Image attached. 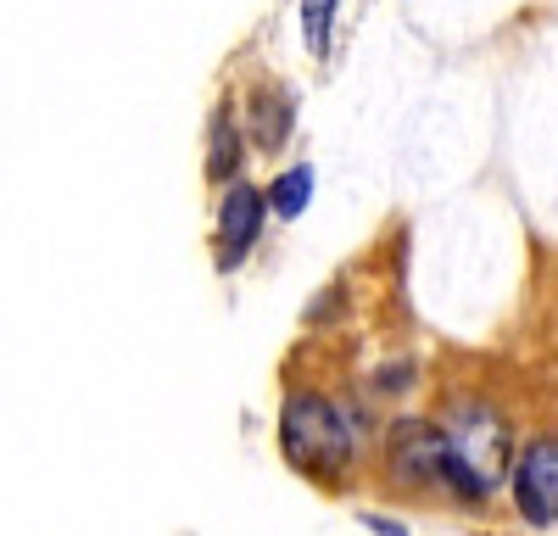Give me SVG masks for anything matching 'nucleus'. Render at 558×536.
<instances>
[{
  "label": "nucleus",
  "instance_id": "0eeeda50",
  "mask_svg": "<svg viewBox=\"0 0 558 536\" xmlns=\"http://www.w3.org/2000/svg\"><path fill=\"white\" fill-rule=\"evenodd\" d=\"M241 134H235V112L218 107L213 118V146H207V179H229L235 185V168H241Z\"/></svg>",
  "mask_w": 558,
  "mask_h": 536
},
{
  "label": "nucleus",
  "instance_id": "20e7f679",
  "mask_svg": "<svg viewBox=\"0 0 558 536\" xmlns=\"http://www.w3.org/2000/svg\"><path fill=\"white\" fill-rule=\"evenodd\" d=\"M514 498L531 525H558V441L525 447V459L514 470Z\"/></svg>",
  "mask_w": 558,
  "mask_h": 536
},
{
  "label": "nucleus",
  "instance_id": "1a4fd4ad",
  "mask_svg": "<svg viewBox=\"0 0 558 536\" xmlns=\"http://www.w3.org/2000/svg\"><path fill=\"white\" fill-rule=\"evenodd\" d=\"M330 17H336L330 0H313V7H302V28H307L313 51H324V45H330Z\"/></svg>",
  "mask_w": 558,
  "mask_h": 536
},
{
  "label": "nucleus",
  "instance_id": "423d86ee",
  "mask_svg": "<svg viewBox=\"0 0 558 536\" xmlns=\"http://www.w3.org/2000/svg\"><path fill=\"white\" fill-rule=\"evenodd\" d=\"M291 118H296V101L286 89H274V96H257L252 101V141L257 151H279L291 141Z\"/></svg>",
  "mask_w": 558,
  "mask_h": 536
},
{
  "label": "nucleus",
  "instance_id": "6e6552de",
  "mask_svg": "<svg viewBox=\"0 0 558 536\" xmlns=\"http://www.w3.org/2000/svg\"><path fill=\"white\" fill-rule=\"evenodd\" d=\"M313 202V168H286L274 179V191H268V207L279 212V218H296L302 207Z\"/></svg>",
  "mask_w": 558,
  "mask_h": 536
},
{
  "label": "nucleus",
  "instance_id": "9d476101",
  "mask_svg": "<svg viewBox=\"0 0 558 536\" xmlns=\"http://www.w3.org/2000/svg\"><path fill=\"white\" fill-rule=\"evenodd\" d=\"M363 525L375 531V536H408V531H402L397 520H386V514H363Z\"/></svg>",
  "mask_w": 558,
  "mask_h": 536
},
{
  "label": "nucleus",
  "instance_id": "f257e3e1",
  "mask_svg": "<svg viewBox=\"0 0 558 536\" xmlns=\"http://www.w3.org/2000/svg\"><path fill=\"white\" fill-rule=\"evenodd\" d=\"M279 441L296 470H341L352 464V425L336 402H324L313 391L286 397V414H279Z\"/></svg>",
  "mask_w": 558,
  "mask_h": 536
},
{
  "label": "nucleus",
  "instance_id": "7ed1b4c3",
  "mask_svg": "<svg viewBox=\"0 0 558 536\" xmlns=\"http://www.w3.org/2000/svg\"><path fill=\"white\" fill-rule=\"evenodd\" d=\"M263 218H268V191L235 179V185L223 191V202H218V241H223V257H218V263H223V268H235V263L257 246Z\"/></svg>",
  "mask_w": 558,
  "mask_h": 536
},
{
  "label": "nucleus",
  "instance_id": "39448f33",
  "mask_svg": "<svg viewBox=\"0 0 558 536\" xmlns=\"http://www.w3.org/2000/svg\"><path fill=\"white\" fill-rule=\"evenodd\" d=\"M447 453H452V441L425 419H402L391 430V470L402 480H436L447 470Z\"/></svg>",
  "mask_w": 558,
  "mask_h": 536
},
{
  "label": "nucleus",
  "instance_id": "f03ea898",
  "mask_svg": "<svg viewBox=\"0 0 558 536\" xmlns=\"http://www.w3.org/2000/svg\"><path fill=\"white\" fill-rule=\"evenodd\" d=\"M447 441L452 453L470 464V475L492 491L502 475H508V459H514V436H508V419L486 402H458L452 409V425H447Z\"/></svg>",
  "mask_w": 558,
  "mask_h": 536
}]
</instances>
